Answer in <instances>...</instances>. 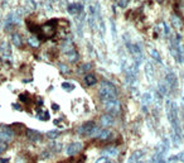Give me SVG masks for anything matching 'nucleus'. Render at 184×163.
Segmentation results:
<instances>
[{"label":"nucleus","mask_w":184,"mask_h":163,"mask_svg":"<svg viewBox=\"0 0 184 163\" xmlns=\"http://www.w3.org/2000/svg\"><path fill=\"white\" fill-rule=\"evenodd\" d=\"M116 96V89L112 84L110 82H102L101 89H100V97L102 101H110L114 100V97Z\"/></svg>","instance_id":"1"},{"label":"nucleus","mask_w":184,"mask_h":163,"mask_svg":"<svg viewBox=\"0 0 184 163\" xmlns=\"http://www.w3.org/2000/svg\"><path fill=\"white\" fill-rule=\"evenodd\" d=\"M82 149H83V143H81V142H75V143H71V144L67 145V148H66V154H67L68 157H75V155H77L78 153H81Z\"/></svg>","instance_id":"2"},{"label":"nucleus","mask_w":184,"mask_h":163,"mask_svg":"<svg viewBox=\"0 0 184 163\" xmlns=\"http://www.w3.org/2000/svg\"><path fill=\"white\" fill-rule=\"evenodd\" d=\"M14 138V132L10 129H0V142L3 143H10L13 142Z\"/></svg>","instance_id":"3"},{"label":"nucleus","mask_w":184,"mask_h":163,"mask_svg":"<svg viewBox=\"0 0 184 163\" xmlns=\"http://www.w3.org/2000/svg\"><path fill=\"white\" fill-rule=\"evenodd\" d=\"M94 128H95V123L94 121H86V123H83L78 128V134H81V135H90L91 132L94 130Z\"/></svg>","instance_id":"4"},{"label":"nucleus","mask_w":184,"mask_h":163,"mask_svg":"<svg viewBox=\"0 0 184 163\" xmlns=\"http://www.w3.org/2000/svg\"><path fill=\"white\" fill-rule=\"evenodd\" d=\"M27 137L30 142H41L43 139L42 133L36 129H27Z\"/></svg>","instance_id":"5"},{"label":"nucleus","mask_w":184,"mask_h":163,"mask_svg":"<svg viewBox=\"0 0 184 163\" xmlns=\"http://www.w3.org/2000/svg\"><path fill=\"white\" fill-rule=\"evenodd\" d=\"M144 155H145V150H143V149L135 150L131 154V157L129 158V163H140V162H143Z\"/></svg>","instance_id":"6"},{"label":"nucleus","mask_w":184,"mask_h":163,"mask_svg":"<svg viewBox=\"0 0 184 163\" xmlns=\"http://www.w3.org/2000/svg\"><path fill=\"white\" fill-rule=\"evenodd\" d=\"M106 110L110 111V113H114V114L119 113V111H120V103H119L116 99L107 101V103H106Z\"/></svg>","instance_id":"7"},{"label":"nucleus","mask_w":184,"mask_h":163,"mask_svg":"<svg viewBox=\"0 0 184 163\" xmlns=\"http://www.w3.org/2000/svg\"><path fill=\"white\" fill-rule=\"evenodd\" d=\"M112 135H114L112 130H110V129H104V130H101V133H100V135L97 137V139H99V140H110V139L112 138Z\"/></svg>","instance_id":"8"},{"label":"nucleus","mask_w":184,"mask_h":163,"mask_svg":"<svg viewBox=\"0 0 184 163\" xmlns=\"http://www.w3.org/2000/svg\"><path fill=\"white\" fill-rule=\"evenodd\" d=\"M104 155L105 157H111V158H114V157H116L117 154H119V150H117V148L116 147H109V148H106V149H104Z\"/></svg>","instance_id":"9"},{"label":"nucleus","mask_w":184,"mask_h":163,"mask_svg":"<svg viewBox=\"0 0 184 163\" xmlns=\"http://www.w3.org/2000/svg\"><path fill=\"white\" fill-rule=\"evenodd\" d=\"M114 124V118L111 115H102L101 116V125L102 126H111Z\"/></svg>","instance_id":"10"},{"label":"nucleus","mask_w":184,"mask_h":163,"mask_svg":"<svg viewBox=\"0 0 184 163\" xmlns=\"http://www.w3.org/2000/svg\"><path fill=\"white\" fill-rule=\"evenodd\" d=\"M177 160L184 162V152H180V153H178V154H175V155H172V157H169V159H168V162H177Z\"/></svg>","instance_id":"11"},{"label":"nucleus","mask_w":184,"mask_h":163,"mask_svg":"<svg viewBox=\"0 0 184 163\" xmlns=\"http://www.w3.org/2000/svg\"><path fill=\"white\" fill-rule=\"evenodd\" d=\"M85 84L87 86H92V85H95L96 84V77L95 76H92V75H88L85 77Z\"/></svg>","instance_id":"12"},{"label":"nucleus","mask_w":184,"mask_h":163,"mask_svg":"<svg viewBox=\"0 0 184 163\" xmlns=\"http://www.w3.org/2000/svg\"><path fill=\"white\" fill-rule=\"evenodd\" d=\"M58 135H59V133L56 132V130H52V132H48V133H47V137H48L49 139H52V140H54Z\"/></svg>","instance_id":"13"},{"label":"nucleus","mask_w":184,"mask_h":163,"mask_svg":"<svg viewBox=\"0 0 184 163\" xmlns=\"http://www.w3.org/2000/svg\"><path fill=\"white\" fill-rule=\"evenodd\" d=\"M95 163H111V160L107 158V157H105V155H102V157H100Z\"/></svg>","instance_id":"14"},{"label":"nucleus","mask_w":184,"mask_h":163,"mask_svg":"<svg viewBox=\"0 0 184 163\" xmlns=\"http://www.w3.org/2000/svg\"><path fill=\"white\" fill-rule=\"evenodd\" d=\"M62 87H63L65 90H67V91H71V90L75 89V86H73L72 84H68V82H63V84H62Z\"/></svg>","instance_id":"15"},{"label":"nucleus","mask_w":184,"mask_h":163,"mask_svg":"<svg viewBox=\"0 0 184 163\" xmlns=\"http://www.w3.org/2000/svg\"><path fill=\"white\" fill-rule=\"evenodd\" d=\"M8 148V144L7 143H3V142H0V153H3L5 152V149Z\"/></svg>","instance_id":"16"},{"label":"nucleus","mask_w":184,"mask_h":163,"mask_svg":"<svg viewBox=\"0 0 184 163\" xmlns=\"http://www.w3.org/2000/svg\"><path fill=\"white\" fill-rule=\"evenodd\" d=\"M7 162H8L7 158H2V159H0V163H7Z\"/></svg>","instance_id":"17"},{"label":"nucleus","mask_w":184,"mask_h":163,"mask_svg":"<svg viewBox=\"0 0 184 163\" xmlns=\"http://www.w3.org/2000/svg\"><path fill=\"white\" fill-rule=\"evenodd\" d=\"M140 163H144V162H140Z\"/></svg>","instance_id":"18"},{"label":"nucleus","mask_w":184,"mask_h":163,"mask_svg":"<svg viewBox=\"0 0 184 163\" xmlns=\"http://www.w3.org/2000/svg\"><path fill=\"white\" fill-rule=\"evenodd\" d=\"M0 154H2V153H0Z\"/></svg>","instance_id":"19"}]
</instances>
